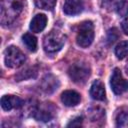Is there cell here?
I'll list each match as a JSON object with an SVG mask.
<instances>
[{
  "mask_svg": "<svg viewBox=\"0 0 128 128\" xmlns=\"http://www.w3.org/2000/svg\"><path fill=\"white\" fill-rule=\"evenodd\" d=\"M65 35L59 31L49 32L43 40V48L47 53H55L59 51L65 43Z\"/></svg>",
  "mask_w": 128,
  "mask_h": 128,
  "instance_id": "cell-3",
  "label": "cell"
},
{
  "mask_svg": "<svg viewBox=\"0 0 128 128\" xmlns=\"http://www.w3.org/2000/svg\"><path fill=\"white\" fill-rule=\"evenodd\" d=\"M116 12L118 15L120 16H127L128 15V2L123 1L117 8H116Z\"/></svg>",
  "mask_w": 128,
  "mask_h": 128,
  "instance_id": "cell-19",
  "label": "cell"
},
{
  "mask_svg": "<svg viewBox=\"0 0 128 128\" xmlns=\"http://www.w3.org/2000/svg\"><path fill=\"white\" fill-rule=\"evenodd\" d=\"M57 79L54 78L53 76L49 75V76H46V78L43 79V82H42V89L45 91V92H52L56 89L57 85Z\"/></svg>",
  "mask_w": 128,
  "mask_h": 128,
  "instance_id": "cell-15",
  "label": "cell"
},
{
  "mask_svg": "<svg viewBox=\"0 0 128 128\" xmlns=\"http://www.w3.org/2000/svg\"><path fill=\"white\" fill-rule=\"evenodd\" d=\"M116 126L121 128H128V110L122 109L116 115Z\"/></svg>",
  "mask_w": 128,
  "mask_h": 128,
  "instance_id": "cell-14",
  "label": "cell"
},
{
  "mask_svg": "<svg viewBox=\"0 0 128 128\" xmlns=\"http://www.w3.org/2000/svg\"><path fill=\"white\" fill-rule=\"evenodd\" d=\"M25 6L24 0H1L0 22L3 26L12 24L22 13Z\"/></svg>",
  "mask_w": 128,
  "mask_h": 128,
  "instance_id": "cell-1",
  "label": "cell"
},
{
  "mask_svg": "<svg viewBox=\"0 0 128 128\" xmlns=\"http://www.w3.org/2000/svg\"><path fill=\"white\" fill-rule=\"evenodd\" d=\"M127 73H128V72H127Z\"/></svg>",
  "mask_w": 128,
  "mask_h": 128,
  "instance_id": "cell-23",
  "label": "cell"
},
{
  "mask_svg": "<svg viewBox=\"0 0 128 128\" xmlns=\"http://www.w3.org/2000/svg\"><path fill=\"white\" fill-rule=\"evenodd\" d=\"M90 95L93 99L95 100H99V101H103L105 100L106 94H105V88L103 83L100 80H95L90 88Z\"/></svg>",
  "mask_w": 128,
  "mask_h": 128,
  "instance_id": "cell-11",
  "label": "cell"
},
{
  "mask_svg": "<svg viewBox=\"0 0 128 128\" xmlns=\"http://www.w3.org/2000/svg\"><path fill=\"white\" fill-rule=\"evenodd\" d=\"M26 60L25 54L16 46H9L4 51V61L7 67L18 68Z\"/></svg>",
  "mask_w": 128,
  "mask_h": 128,
  "instance_id": "cell-4",
  "label": "cell"
},
{
  "mask_svg": "<svg viewBox=\"0 0 128 128\" xmlns=\"http://www.w3.org/2000/svg\"><path fill=\"white\" fill-rule=\"evenodd\" d=\"M110 85H111L112 91L116 95H120L128 91V80L123 78L122 73L118 68H115L113 70L111 80H110Z\"/></svg>",
  "mask_w": 128,
  "mask_h": 128,
  "instance_id": "cell-6",
  "label": "cell"
},
{
  "mask_svg": "<svg viewBox=\"0 0 128 128\" xmlns=\"http://www.w3.org/2000/svg\"><path fill=\"white\" fill-rule=\"evenodd\" d=\"M84 4L82 0H65L63 11L67 15H77L83 11Z\"/></svg>",
  "mask_w": 128,
  "mask_h": 128,
  "instance_id": "cell-9",
  "label": "cell"
},
{
  "mask_svg": "<svg viewBox=\"0 0 128 128\" xmlns=\"http://www.w3.org/2000/svg\"><path fill=\"white\" fill-rule=\"evenodd\" d=\"M23 104H24V101L18 96L4 95L1 98V107L6 111H9V110L15 109V108L18 109V108L22 107Z\"/></svg>",
  "mask_w": 128,
  "mask_h": 128,
  "instance_id": "cell-8",
  "label": "cell"
},
{
  "mask_svg": "<svg viewBox=\"0 0 128 128\" xmlns=\"http://www.w3.org/2000/svg\"><path fill=\"white\" fill-rule=\"evenodd\" d=\"M115 55L118 59H124L128 55V41H121L115 47Z\"/></svg>",
  "mask_w": 128,
  "mask_h": 128,
  "instance_id": "cell-16",
  "label": "cell"
},
{
  "mask_svg": "<svg viewBox=\"0 0 128 128\" xmlns=\"http://www.w3.org/2000/svg\"><path fill=\"white\" fill-rule=\"evenodd\" d=\"M57 0H34L36 6L44 10H52L56 5Z\"/></svg>",
  "mask_w": 128,
  "mask_h": 128,
  "instance_id": "cell-17",
  "label": "cell"
},
{
  "mask_svg": "<svg viewBox=\"0 0 128 128\" xmlns=\"http://www.w3.org/2000/svg\"><path fill=\"white\" fill-rule=\"evenodd\" d=\"M55 115V107L52 105V103H44L40 105L34 113V117L38 121H49L51 120Z\"/></svg>",
  "mask_w": 128,
  "mask_h": 128,
  "instance_id": "cell-7",
  "label": "cell"
},
{
  "mask_svg": "<svg viewBox=\"0 0 128 128\" xmlns=\"http://www.w3.org/2000/svg\"><path fill=\"white\" fill-rule=\"evenodd\" d=\"M94 40V26L91 21H84L78 26L76 42L82 47L86 48L91 45Z\"/></svg>",
  "mask_w": 128,
  "mask_h": 128,
  "instance_id": "cell-2",
  "label": "cell"
},
{
  "mask_svg": "<svg viewBox=\"0 0 128 128\" xmlns=\"http://www.w3.org/2000/svg\"><path fill=\"white\" fill-rule=\"evenodd\" d=\"M82 122H83V118L82 117H76L75 119H73L70 123H68V127H74V126H81L82 125Z\"/></svg>",
  "mask_w": 128,
  "mask_h": 128,
  "instance_id": "cell-21",
  "label": "cell"
},
{
  "mask_svg": "<svg viewBox=\"0 0 128 128\" xmlns=\"http://www.w3.org/2000/svg\"><path fill=\"white\" fill-rule=\"evenodd\" d=\"M68 75L73 82L77 84H83L90 76V68L86 63L77 62L69 67Z\"/></svg>",
  "mask_w": 128,
  "mask_h": 128,
  "instance_id": "cell-5",
  "label": "cell"
},
{
  "mask_svg": "<svg viewBox=\"0 0 128 128\" xmlns=\"http://www.w3.org/2000/svg\"><path fill=\"white\" fill-rule=\"evenodd\" d=\"M122 30L124 31L125 34L128 35V18L125 19V20L122 22Z\"/></svg>",
  "mask_w": 128,
  "mask_h": 128,
  "instance_id": "cell-22",
  "label": "cell"
},
{
  "mask_svg": "<svg viewBox=\"0 0 128 128\" xmlns=\"http://www.w3.org/2000/svg\"><path fill=\"white\" fill-rule=\"evenodd\" d=\"M124 0H101L103 7L107 9H115L123 2Z\"/></svg>",
  "mask_w": 128,
  "mask_h": 128,
  "instance_id": "cell-18",
  "label": "cell"
},
{
  "mask_svg": "<svg viewBox=\"0 0 128 128\" xmlns=\"http://www.w3.org/2000/svg\"><path fill=\"white\" fill-rule=\"evenodd\" d=\"M22 40H23V43L26 45V47L30 51L35 52L37 50V39L34 35L30 33H25L22 36Z\"/></svg>",
  "mask_w": 128,
  "mask_h": 128,
  "instance_id": "cell-13",
  "label": "cell"
},
{
  "mask_svg": "<svg viewBox=\"0 0 128 128\" xmlns=\"http://www.w3.org/2000/svg\"><path fill=\"white\" fill-rule=\"evenodd\" d=\"M81 100V96L74 90H66L61 94V101L65 106H76Z\"/></svg>",
  "mask_w": 128,
  "mask_h": 128,
  "instance_id": "cell-10",
  "label": "cell"
},
{
  "mask_svg": "<svg viewBox=\"0 0 128 128\" xmlns=\"http://www.w3.org/2000/svg\"><path fill=\"white\" fill-rule=\"evenodd\" d=\"M47 24V17L44 14H37L30 22V29L32 32L39 33L44 30Z\"/></svg>",
  "mask_w": 128,
  "mask_h": 128,
  "instance_id": "cell-12",
  "label": "cell"
},
{
  "mask_svg": "<svg viewBox=\"0 0 128 128\" xmlns=\"http://www.w3.org/2000/svg\"><path fill=\"white\" fill-rule=\"evenodd\" d=\"M119 37V34H118V30L116 28H112L108 31V34H107V40L110 44L114 43Z\"/></svg>",
  "mask_w": 128,
  "mask_h": 128,
  "instance_id": "cell-20",
  "label": "cell"
}]
</instances>
